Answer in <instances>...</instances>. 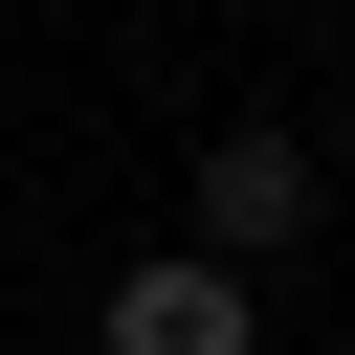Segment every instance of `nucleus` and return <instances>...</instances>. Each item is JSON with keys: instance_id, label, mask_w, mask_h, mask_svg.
Segmentation results:
<instances>
[{"instance_id": "f257e3e1", "label": "nucleus", "mask_w": 355, "mask_h": 355, "mask_svg": "<svg viewBox=\"0 0 355 355\" xmlns=\"http://www.w3.org/2000/svg\"><path fill=\"white\" fill-rule=\"evenodd\" d=\"M111 355H266V311L222 244H155V266H111Z\"/></svg>"}, {"instance_id": "f03ea898", "label": "nucleus", "mask_w": 355, "mask_h": 355, "mask_svg": "<svg viewBox=\"0 0 355 355\" xmlns=\"http://www.w3.org/2000/svg\"><path fill=\"white\" fill-rule=\"evenodd\" d=\"M200 244H222V266L311 244V133H222V155H200Z\"/></svg>"}]
</instances>
